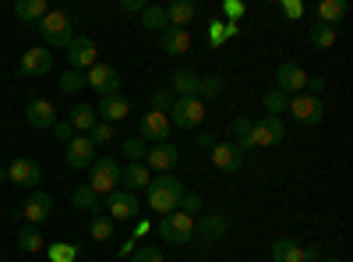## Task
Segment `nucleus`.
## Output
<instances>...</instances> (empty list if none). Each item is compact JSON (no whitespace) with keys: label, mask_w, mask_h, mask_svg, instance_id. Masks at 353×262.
Returning a JSON list of instances; mask_svg holds the SVG:
<instances>
[{"label":"nucleus","mask_w":353,"mask_h":262,"mask_svg":"<svg viewBox=\"0 0 353 262\" xmlns=\"http://www.w3.org/2000/svg\"><path fill=\"white\" fill-rule=\"evenodd\" d=\"M181 195H184V181L176 174H152L149 188H145V206L159 216H166L181 206Z\"/></svg>","instance_id":"obj_1"},{"label":"nucleus","mask_w":353,"mask_h":262,"mask_svg":"<svg viewBox=\"0 0 353 262\" xmlns=\"http://www.w3.org/2000/svg\"><path fill=\"white\" fill-rule=\"evenodd\" d=\"M36 28H39L46 50H57V46L68 50V43L74 39V18H71L68 11H46V15L36 21Z\"/></svg>","instance_id":"obj_2"},{"label":"nucleus","mask_w":353,"mask_h":262,"mask_svg":"<svg viewBox=\"0 0 353 262\" xmlns=\"http://www.w3.org/2000/svg\"><path fill=\"white\" fill-rule=\"evenodd\" d=\"M88 188H92L99 198H106L110 191H117V188H121V163H117L113 156L96 160L92 167H88Z\"/></svg>","instance_id":"obj_3"},{"label":"nucleus","mask_w":353,"mask_h":262,"mask_svg":"<svg viewBox=\"0 0 353 262\" xmlns=\"http://www.w3.org/2000/svg\"><path fill=\"white\" fill-rule=\"evenodd\" d=\"M166 118H170V124H173V128H181V131H194V128H201V124H205V103H201V100H181V96H176Z\"/></svg>","instance_id":"obj_4"},{"label":"nucleus","mask_w":353,"mask_h":262,"mask_svg":"<svg viewBox=\"0 0 353 262\" xmlns=\"http://www.w3.org/2000/svg\"><path fill=\"white\" fill-rule=\"evenodd\" d=\"M159 234H163L166 245H188V241L194 238V216H188V213H181V209L166 213L163 223H159Z\"/></svg>","instance_id":"obj_5"},{"label":"nucleus","mask_w":353,"mask_h":262,"mask_svg":"<svg viewBox=\"0 0 353 262\" xmlns=\"http://www.w3.org/2000/svg\"><path fill=\"white\" fill-rule=\"evenodd\" d=\"M286 113H293V121H297V124L314 128V124H321V118H325V103H321V96L301 93V96H290V110Z\"/></svg>","instance_id":"obj_6"},{"label":"nucleus","mask_w":353,"mask_h":262,"mask_svg":"<svg viewBox=\"0 0 353 262\" xmlns=\"http://www.w3.org/2000/svg\"><path fill=\"white\" fill-rule=\"evenodd\" d=\"M138 198L131 195V191H124V188H117V191H110L106 198H103V213L113 220V223H128V220H138Z\"/></svg>","instance_id":"obj_7"},{"label":"nucleus","mask_w":353,"mask_h":262,"mask_svg":"<svg viewBox=\"0 0 353 262\" xmlns=\"http://www.w3.org/2000/svg\"><path fill=\"white\" fill-rule=\"evenodd\" d=\"M85 89H96L99 93V100L103 96H117L121 93V75H117V68L113 64H92L85 71Z\"/></svg>","instance_id":"obj_8"},{"label":"nucleus","mask_w":353,"mask_h":262,"mask_svg":"<svg viewBox=\"0 0 353 262\" xmlns=\"http://www.w3.org/2000/svg\"><path fill=\"white\" fill-rule=\"evenodd\" d=\"M170 131H173V124H170L166 113H159V110H149V113H141V118H138V138L141 142H152V145L170 142Z\"/></svg>","instance_id":"obj_9"},{"label":"nucleus","mask_w":353,"mask_h":262,"mask_svg":"<svg viewBox=\"0 0 353 262\" xmlns=\"http://www.w3.org/2000/svg\"><path fill=\"white\" fill-rule=\"evenodd\" d=\"M307 78H311V75H307L301 64L283 61V64L276 68V89L286 93V96H301V93L307 89Z\"/></svg>","instance_id":"obj_10"},{"label":"nucleus","mask_w":353,"mask_h":262,"mask_svg":"<svg viewBox=\"0 0 353 262\" xmlns=\"http://www.w3.org/2000/svg\"><path fill=\"white\" fill-rule=\"evenodd\" d=\"M68 64H71V71H88L92 64H99V50H96V43L88 39V36H74L71 43H68Z\"/></svg>","instance_id":"obj_11"},{"label":"nucleus","mask_w":353,"mask_h":262,"mask_svg":"<svg viewBox=\"0 0 353 262\" xmlns=\"http://www.w3.org/2000/svg\"><path fill=\"white\" fill-rule=\"evenodd\" d=\"M194 234H198L205 245L226 238V234H230V216H226V213H201V216H194Z\"/></svg>","instance_id":"obj_12"},{"label":"nucleus","mask_w":353,"mask_h":262,"mask_svg":"<svg viewBox=\"0 0 353 262\" xmlns=\"http://www.w3.org/2000/svg\"><path fill=\"white\" fill-rule=\"evenodd\" d=\"M50 68H53V53L46 46H32V50L21 53L18 75L21 78H43V75H50Z\"/></svg>","instance_id":"obj_13"},{"label":"nucleus","mask_w":353,"mask_h":262,"mask_svg":"<svg viewBox=\"0 0 353 262\" xmlns=\"http://www.w3.org/2000/svg\"><path fill=\"white\" fill-rule=\"evenodd\" d=\"M64 163L71 167V170H88L96 163V145L88 142V135H74L71 142H68V149H64Z\"/></svg>","instance_id":"obj_14"},{"label":"nucleus","mask_w":353,"mask_h":262,"mask_svg":"<svg viewBox=\"0 0 353 262\" xmlns=\"http://www.w3.org/2000/svg\"><path fill=\"white\" fill-rule=\"evenodd\" d=\"M18 216L21 220H28L32 227H39V223H46L50 216H53V198L46 195V191H32L25 202H21V209H18Z\"/></svg>","instance_id":"obj_15"},{"label":"nucleus","mask_w":353,"mask_h":262,"mask_svg":"<svg viewBox=\"0 0 353 262\" xmlns=\"http://www.w3.org/2000/svg\"><path fill=\"white\" fill-rule=\"evenodd\" d=\"M176 163H181V149H176L173 142L149 145V153H145V167H149V170H156V174H170Z\"/></svg>","instance_id":"obj_16"},{"label":"nucleus","mask_w":353,"mask_h":262,"mask_svg":"<svg viewBox=\"0 0 353 262\" xmlns=\"http://www.w3.org/2000/svg\"><path fill=\"white\" fill-rule=\"evenodd\" d=\"M166 89H170L173 96H181V100H198V93H201V75H198L194 68H176V71L170 75Z\"/></svg>","instance_id":"obj_17"},{"label":"nucleus","mask_w":353,"mask_h":262,"mask_svg":"<svg viewBox=\"0 0 353 262\" xmlns=\"http://www.w3.org/2000/svg\"><path fill=\"white\" fill-rule=\"evenodd\" d=\"M8 181L18 185V188H36L43 181V167L28 156H18L11 167H8Z\"/></svg>","instance_id":"obj_18"},{"label":"nucleus","mask_w":353,"mask_h":262,"mask_svg":"<svg viewBox=\"0 0 353 262\" xmlns=\"http://www.w3.org/2000/svg\"><path fill=\"white\" fill-rule=\"evenodd\" d=\"M209 156H212V163H216L223 174H241V170H244V160H248L233 142H216V149H212Z\"/></svg>","instance_id":"obj_19"},{"label":"nucleus","mask_w":353,"mask_h":262,"mask_svg":"<svg viewBox=\"0 0 353 262\" xmlns=\"http://www.w3.org/2000/svg\"><path fill=\"white\" fill-rule=\"evenodd\" d=\"M25 118H28V124H32V128H46V131H50V128L57 124V110H53V103L43 100V96H28Z\"/></svg>","instance_id":"obj_20"},{"label":"nucleus","mask_w":353,"mask_h":262,"mask_svg":"<svg viewBox=\"0 0 353 262\" xmlns=\"http://www.w3.org/2000/svg\"><path fill=\"white\" fill-rule=\"evenodd\" d=\"M128 113H131V100H128V96H121V93H117V96H103V100L96 103V118H99V121H106V124L124 121Z\"/></svg>","instance_id":"obj_21"},{"label":"nucleus","mask_w":353,"mask_h":262,"mask_svg":"<svg viewBox=\"0 0 353 262\" xmlns=\"http://www.w3.org/2000/svg\"><path fill=\"white\" fill-rule=\"evenodd\" d=\"M149 181H152V170L145 167V163H128V167H121V188H124V191L138 195V191L149 188Z\"/></svg>","instance_id":"obj_22"},{"label":"nucleus","mask_w":353,"mask_h":262,"mask_svg":"<svg viewBox=\"0 0 353 262\" xmlns=\"http://www.w3.org/2000/svg\"><path fill=\"white\" fill-rule=\"evenodd\" d=\"M163 11H166V25L170 28H188L198 18V4H191V0H173V4H166Z\"/></svg>","instance_id":"obj_23"},{"label":"nucleus","mask_w":353,"mask_h":262,"mask_svg":"<svg viewBox=\"0 0 353 262\" xmlns=\"http://www.w3.org/2000/svg\"><path fill=\"white\" fill-rule=\"evenodd\" d=\"M68 124H71V131L74 135H88L96 124H99V118H96V106H88V103H74L71 106V113H68Z\"/></svg>","instance_id":"obj_24"},{"label":"nucleus","mask_w":353,"mask_h":262,"mask_svg":"<svg viewBox=\"0 0 353 262\" xmlns=\"http://www.w3.org/2000/svg\"><path fill=\"white\" fill-rule=\"evenodd\" d=\"M159 43H163V53H170V57H184V53L191 50V32H188V28H163Z\"/></svg>","instance_id":"obj_25"},{"label":"nucleus","mask_w":353,"mask_h":262,"mask_svg":"<svg viewBox=\"0 0 353 262\" xmlns=\"http://www.w3.org/2000/svg\"><path fill=\"white\" fill-rule=\"evenodd\" d=\"M14 241H18V248L21 252H28V255H39L43 248H46V241H43V230L39 227H18V234H14Z\"/></svg>","instance_id":"obj_26"},{"label":"nucleus","mask_w":353,"mask_h":262,"mask_svg":"<svg viewBox=\"0 0 353 262\" xmlns=\"http://www.w3.org/2000/svg\"><path fill=\"white\" fill-rule=\"evenodd\" d=\"M71 206L96 216V213H103V198H99L92 188H88V185H78V188H74V195H71Z\"/></svg>","instance_id":"obj_27"},{"label":"nucleus","mask_w":353,"mask_h":262,"mask_svg":"<svg viewBox=\"0 0 353 262\" xmlns=\"http://www.w3.org/2000/svg\"><path fill=\"white\" fill-rule=\"evenodd\" d=\"M272 262H304V248L293 238H276L272 241Z\"/></svg>","instance_id":"obj_28"},{"label":"nucleus","mask_w":353,"mask_h":262,"mask_svg":"<svg viewBox=\"0 0 353 262\" xmlns=\"http://www.w3.org/2000/svg\"><path fill=\"white\" fill-rule=\"evenodd\" d=\"M336 39H339V32H336L332 25L314 21V25L307 28V43H311L314 50H332V46H336Z\"/></svg>","instance_id":"obj_29"},{"label":"nucleus","mask_w":353,"mask_h":262,"mask_svg":"<svg viewBox=\"0 0 353 262\" xmlns=\"http://www.w3.org/2000/svg\"><path fill=\"white\" fill-rule=\"evenodd\" d=\"M46 11H50L46 0H18V4H14V18H18V21H32V25H36Z\"/></svg>","instance_id":"obj_30"},{"label":"nucleus","mask_w":353,"mask_h":262,"mask_svg":"<svg viewBox=\"0 0 353 262\" xmlns=\"http://www.w3.org/2000/svg\"><path fill=\"white\" fill-rule=\"evenodd\" d=\"M346 18V0H321V4H318V21L321 25H339Z\"/></svg>","instance_id":"obj_31"},{"label":"nucleus","mask_w":353,"mask_h":262,"mask_svg":"<svg viewBox=\"0 0 353 262\" xmlns=\"http://www.w3.org/2000/svg\"><path fill=\"white\" fill-rule=\"evenodd\" d=\"M230 135H233V145L248 156L251 153V118H233L230 121Z\"/></svg>","instance_id":"obj_32"},{"label":"nucleus","mask_w":353,"mask_h":262,"mask_svg":"<svg viewBox=\"0 0 353 262\" xmlns=\"http://www.w3.org/2000/svg\"><path fill=\"white\" fill-rule=\"evenodd\" d=\"M141 28H149V32H163V28H170L163 4H145V11H141Z\"/></svg>","instance_id":"obj_33"},{"label":"nucleus","mask_w":353,"mask_h":262,"mask_svg":"<svg viewBox=\"0 0 353 262\" xmlns=\"http://www.w3.org/2000/svg\"><path fill=\"white\" fill-rule=\"evenodd\" d=\"M113 220L106 216V213H96L92 220H88V238H92V241H110L113 238Z\"/></svg>","instance_id":"obj_34"},{"label":"nucleus","mask_w":353,"mask_h":262,"mask_svg":"<svg viewBox=\"0 0 353 262\" xmlns=\"http://www.w3.org/2000/svg\"><path fill=\"white\" fill-rule=\"evenodd\" d=\"M261 103H265V113H272V118H283V113L290 110V96L279 93V89H269Z\"/></svg>","instance_id":"obj_35"},{"label":"nucleus","mask_w":353,"mask_h":262,"mask_svg":"<svg viewBox=\"0 0 353 262\" xmlns=\"http://www.w3.org/2000/svg\"><path fill=\"white\" fill-rule=\"evenodd\" d=\"M121 153H124L131 163H145V153H149V142H141V138H128V142H121Z\"/></svg>","instance_id":"obj_36"},{"label":"nucleus","mask_w":353,"mask_h":262,"mask_svg":"<svg viewBox=\"0 0 353 262\" xmlns=\"http://www.w3.org/2000/svg\"><path fill=\"white\" fill-rule=\"evenodd\" d=\"M269 145H276L269 128H265L261 121H251V149H269Z\"/></svg>","instance_id":"obj_37"},{"label":"nucleus","mask_w":353,"mask_h":262,"mask_svg":"<svg viewBox=\"0 0 353 262\" xmlns=\"http://www.w3.org/2000/svg\"><path fill=\"white\" fill-rule=\"evenodd\" d=\"M181 213H188V216H201V209H205V198L198 195V191H184L181 195V206H176Z\"/></svg>","instance_id":"obj_38"},{"label":"nucleus","mask_w":353,"mask_h":262,"mask_svg":"<svg viewBox=\"0 0 353 262\" xmlns=\"http://www.w3.org/2000/svg\"><path fill=\"white\" fill-rule=\"evenodd\" d=\"M78 89H85V75H81V71H71V68H68V71L61 75V93L74 96Z\"/></svg>","instance_id":"obj_39"},{"label":"nucleus","mask_w":353,"mask_h":262,"mask_svg":"<svg viewBox=\"0 0 353 262\" xmlns=\"http://www.w3.org/2000/svg\"><path fill=\"white\" fill-rule=\"evenodd\" d=\"M74 259H78V248L74 245H68V241L50 245V262H74Z\"/></svg>","instance_id":"obj_40"},{"label":"nucleus","mask_w":353,"mask_h":262,"mask_svg":"<svg viewBox=\"0 0 353 262\" xmlns=\"http://www.w3.org/2000/svg\"><path fill=\"white\" fill-rule=\"evenodd\" d=\"M258 121H261L265 128H269V135L276 138V145H279V142L286 138V121H283V118H272V113H261Z\"/></svg>","instance_id":"obj_41"},{"label":"nucleus","mask_w":353,"mask_h":262,"mask_svg":"<svg viewBox=\"0 0 353 262\" xmlns=\"http://www.w3.org/2000/svg\"><path fill=\"white\" fill-rule=\"evenodd\" d=\"M128 262H166V255L156 245H141V248H134V255Z\"/></svg>","instance_id":"obj_42"},{"label":"nucleus","mask_w":353,"mask_h":262,"mask_svg":"<svg viewBox=\"0 0 353 262\" xmlns=\"http://www.w3.org/2000/svg\"><path fill=\"white\" fill-rule=\"evenodd\" d=\"M223 85H226V82H223L219 75H209V78H201V93H198V100L205 103L209 96H219V93H223Z\"/></svg>","instance_id":"obj_43"},{"label":"nucleus","mask_w":353,"mask_h":262,"mask_svg":"<svg viewBox=\"0 0 353 262\" xmlns=\"http://www.w3.org/2000/svg\"><path fill=\"white\" fill-rule=\"evenodd\" d=\"M113 135H117V128L106 124V121H99L92 131H88V142H92V145H103V142H113Z\"/></svg>","instance_id":"obj_44"},{"label":"nucleus","mask_w":353,"mask_h":262,"mask_svg":"<svg viewBox=\"0 0 353 262\" xmlns=\"http://www.w3.org/2000/svg\"><path fill=\"white\" fill-rule=\"evenodd\" d=\"M173 100H176V96H173V93L166 89V85H163V89H156V93H152V106H149V110H159V113H170V106H173Z\"/></svg>","instance_id":"obj_45"},{"label":"nucleus","mask_w":353,"mask_h":262,"mask_svg":"<svg viewBox=\"0 0 353 262\" xmlns=\"http://www.w3.org/2000/svg\"><path fill=\"white\" fill-rule=\"evenodd\" d=\"M226 43V21L223 18H212L209 21V46L216 50V46H223Z\"/></svg>","instance_id":"obj_46"},{"label":"nucleus","mask_w":353,"mask_h":262,"mask_svg":"<svg viewBox=\"0 0 353 262\" xmlns=\"http://www.w3.org/2000/svg\"><path fill=\"white\" fill-rule=\"evenodd\" d=\"M283 15L290 18V21H297V18H304V4H301V0H283Z\"/></svg>","instance_id":"obj_47"},{"label":"nucleus","mask_w":353,"mask_h":262,"mask_svg":"<svg viewBox=\"0 0 353 262\" xmlns=\"http://www.w3.org/2000/svg\"><path fill=\"white\" fill-rule=\"evenodd\" d=\"M244 11H248V8H244V4H237V0H226V4H223V15H226L230 21H241V18H244Z\"/></svg>","instance_id":"obj_48"},{"label":"nucleus","mask_w":353,"mask_h":262,"mask_svg":"<svg viewBox=\"0 0 353 262\" xmlns=\"http://www.w3.org/2000/svg\"><path fill=\"white\" fill-rule=\"evenodd\" d=\"M50 131H53V138H57V142H71V138H74V131H71V124H68V121H57Z\"/></svg>","instance_id":"obj_49"},{"label":"nucleus","mask_w":353,"mask_h":262,"mask_svg":"<svg viewBox=\"0 0 353 262\" xmlns=\"http://www.w3.org/2000/svg\"><path fill=\"white\" fill-rule=\"evenodd\" d=\"M121 11L124 15H141L145 11V0H121Z\"/></svg>","instance_id":"obj_50"},{"label":"nucleus","mask_w":353,"mask_h":262,"mask_svg":"<svg viewBox=\"0 0 353 262\" xmlns=\"http://www.w3.org/2000/svg\"><path fill=\"white\" fill-rule=\"evenodd\" d=\"M216 142H219L216 135H198V149H205V153H212V149H216Z\"/></svg>","instance_id":"obj_51"},{"label":"nucleus","mask_w":353,"mask_h":262,"mask_svg":"<svg viewBox=\"0 0 353 262\" xmlns=\"http://www.w3.org/2000/svg\"><path fill=\"white\" fill-rule=\"evenodd\" d=\"M321 89H325V78H307V89H304L307 96H318Z\"/></svg>","instance_id":"obj_52"},{"label":"nucleus","mask_w":353,"mask_h":262,"mask_svg":"<svg viewBox=\"0 0 353 262\" xmlns=\"http://www.w3.org/2000/svg\"><path fill=\"white\" fill-rule=\"evenodd\" d=\"M318 259H321V248L318 245H307L304 248V262H318Z\"/></svg>","instance_id":"obj_53"},{"label":"nucleus","mask_w":353,"mask_h":262,"mask_svg":"<svg viewBox=\"0 0 353 262\" xmlns=\"http://www.w3.org/2000/svg\"><path fill=\"white\" fill-rule=\"evenodd\" d=\"M230 36H241V21H226V39Z\"/></svg>","instance_id":"obj_54"},{"label":"nucleus","mask_w":353,"mask_h":262,"mask_svg":"<svg viewBox=\"0 0 353 262\" xmlns=\"http://www.w3.org/2000/svg\"><path fill=\"white\" fill-rule=\"evenodd\" d=\"M149 227H152V223H145V220H141V223L134 227V238H145V234H149Z\"/></svg>","instance_id":"obj_55"},{"label":"nucleus","mask_w":353,"mask_h":262,"mask_svg":"<svg viewBox=\"0 0 353 262\" xmlns=\"http://www.w3.org/2000/svg\"><path fill=\"white\" fill-rule=\"evenodd\" d=\"M8 181V167H0V185H4Z\"/></svg>","instance_id":"obj_56"},{"label":"nucleus","mask_w":353,"mask_h":262,"mask_svg":"<svg viewBox=\"0 0 353 262\" xmlns=\"http://www.w3.org/2000/svg\"><path fill=\"white\" fill-rule=\"evenodd\" d=\"M321 262H343L339 255H325V259H321Z\"/></svg>","instance_id":"obj_57"},{"label":"nucleus","mask_w":353,"mask_h":262,"mask_svg":"<svg viewBox=\"0 0 353 262\" xmlns=\"http://www.w3.org/2000/svg\"><path fill=\"white\" fill-rule=\"evenodd\" d=\"M0 121H4V110H0Z\"/></svg>","instance_id":"obj_58"}]
</instances>
